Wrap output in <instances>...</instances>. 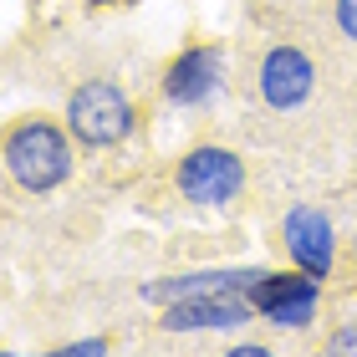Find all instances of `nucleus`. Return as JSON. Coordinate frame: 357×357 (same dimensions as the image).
I'll list each match as a JSON object with an SVG mask.
<instances>
[{
    "mask_svg": "<svg viewBox=\"0 0 357 357\" xmlns=\"http://www.w3.org/2000/svg\"><path fill=\"white\" fill-rule=\"evenodd\" d=\"M6 169L26 194H46L72 174V143L56 123L26 118L6 133Z\"/></svg>",
    "mask_w": 357,
    "mask_h": 357,
    "instance_id": "f257e3e1",
    "label": "nucleus"
},
{
    "mask_svg": "<svg viewBox=\"0 0 357 357\" xmlns=\"http://www.w3.org/2000/svg\"><path fill=\"white\" fill-rule=\"evenodd\" d=\"M337 31L347 41H357V0H337Z\"/></svg>",
    "mask_w": 357,
    "mask_h": 357,
    "instance_id": "9d476101",
    "label": "nucleus"
},
{
    "mask_svg": "<svg viewBox=\"0 0 357 357\" xmlns=\"http://www.w3.org/2000/svg\"><path fill=\"white\" fill-rule=\"evenodd\" d=\"M97 6H102V0H97Z\"/></svg>",
    "mask_w": 357,
    "mask_h": 357,
    "instance_id": "2eb2a0df",
    "label": "nucleus"
},
{
    "mask_svg": "<svg viewBox=\"0 0 357 357\" xmlns=\"http://www.w3.org/2000/svg\"><path fill=\"white\" fill-rule=\"evenodd\" d=\"M220 77H225L220 46H189V52L169 67L164 92H169V102H178V107H204L209 97L220 92Z\"/></svg>",
    "mask_w": 357,
    "mask_h": 357,
    "instance_id": "6e6552de",
    "label": "nucleus"
},
{
    "mask_svg": "<svg viewBox=\"0 0 357 357\" xmlns=\"http://www.w3.org/2000/svg\"><path fill=\"white\" fill-rule=\"evenodd\" d=\"M312 87H317L312 56H306L301 46H271L266 61H261V97H266V107L291 112V107H301L306 97H312Z\"/></svg>",
    "mask_w": 357,
    "mask_h": 357,
    "instance_id": "0eeeda50",
    "label": "nucleus"
},
{
    "mask_svg": "<svg viewBox=\"0 0 357 357\" xmlns=\"http://www.w3.org/2000/svg\"><path fill=\"white\" fill-rule=\"evenodd\" d=\"M178 194H184L189 204H230L240 199V189H245V164H240V153L230 149H215V143H199L194 153L178 158Z\"/></svg>",
    "mask_w": 357,
    "mask_h": 357,
    "instance_id": "7ed1b4c3",
    "label": "nucleus"
},
{
    "mask_svg": "<svg viewBox=\"0 0 357 357\" xmlns=\"http://www.w3.org/2000/svg\"><path fill=\"white\" fill-rule=\"evenodd\" d=\"M107 342L102 337H87V342H72V347H61V357H102Z\"/></svg>",
    "mask_w": 357,
    "mask_h": 357,
    "instance_id": "9b49d317",
    "label": "nucleus"
},
{
    "mask_svg": "<svg viewBox=\"0 0 357 357\" xmlns=\"http://www.w3.org/2000/svg\"><path fill=\"white\" fill-rule=\"evenodd\" d=\"M250 301H255V312H261L266 321H275V327H286V332H301V327H312V317H317V301H321V281L317 275H306L301 266L296 271H286V275H261V281L250 286Z\"/></svg>",
    "mask_w": 357,
    "mask_h": 357,
    "instance_id": "20e7f679",
    "label": "nucleus"
},
{
    "mask_svg": "<svg viewBox=\"0 0 357 357\" xmlns=\"http://www.w3.org/2000/svg\"><path fill=\"white\" fill-rule=\"evenodd\" d=\"M230 357H266V347H261V342H235Z\"/></svg>",
    "mask_w": 357,
    "mask_h": 357,
    "instance_id": "ddd939ff",
    "label": "nucleus"
},
{
    "mask_svg": "<svg viewBox=\"0 0 357 357\" xmlns=\"http://www.w3.org/2000/svg\"><path fill=\"white\" fill-rule=\"evenodd\" d=\"M261 266H245V271H189V275H174V281H149L143 286V301H184V296H199V291H250L255 281H261Z\"/></svg>",
    "mask_w": 357,
    "mask_h": 357,
    "instance_id": "1a4fd4ad",
    "label": "nucleus"
},
{
    "mask_svg": "<svg viewBox=\"0 0 357 357\" xmlns=\"http://www.w3.org/2000/svg\"><path fill=\"white\" fill-rule=\"evenodd\" d=\"M352 255H357V240H352Z\"/></svg>",
    "mask_w": 357,
    "mask_h": 357,
    "instance_id": "4468645a",
    "label": "nucleus"
},
{
    "mask_svg": "<svg viewBox=\"0 0 357 357\" xmlns=\"http://www.w3.org/2000/svg\"><path fill=\"white\" fill-rule=\"evenodd\" d=\"M327 347H332V352H357V327H337Z\"/></svg>",
    "mask_w": 357,
    "mask_h": 357,
    "instance_id": "f8f14e48",
    "label": "nucleus"
},
{
    "mask_svg": "<svg viewBox=\"0 0 357 357\" xmlns=\"http://www.w3.org/2000/svg\"><path fill=\"white\" fill-rule=\"evenodd\" d=\"M281 240L291 250V261H296L306 275H317V281H327L332 266H337V235H332V220L321 215L317 204H296L291 215L281 220Z\"/></svg>",
    "mask_w": 357,
    "mask_h": 357,
    "instance_id": "423d86ee",
    "label": "nucleus"
},
{
    "mask_svg": "<svg viewBox=\"0 0 357 357\" xmlns=\"http://www.w3.org/2000/svg\"><path fill=\"white\" fill-rule=\"evenodd\" d=\"M67 123L77 143H87V149H112V143H123L133 133V102H128V92L118 82H82L72 92L67 102Z\"/></svg>",
    "mask_w": 357,
    "mask_h": 357,
    "instance_id": "f03ea898",
    "label": "nucleus"
},
{
    "mask_svg": "<svg viewBox=\"0 0 357 357\" xmlns=\"http://www.w3.org/2000/svg\"><path fill=\"white\" fill-rule=\"evenodd\" d=\"M255 317V301L250 291H199V296H184V301H169L164 312V327L169 332H225V327H245Z\"/></svg>",
    "mask_w": 357,
    "mask_h": 357,
    "instance_id": "39448f33",
    "label": "nucleus"
}]
</instances>
